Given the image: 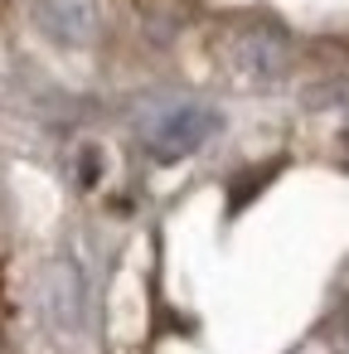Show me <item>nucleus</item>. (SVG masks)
Returning a JSON list of instances; mask_svg holds the SVG:
<instances>
[{
  "mask_svg": "<svg viewBox=\"0 0 349 354\" xmlns=\"http://www.w3.org/2000/svg\"><path fill=\"white\" fill-rule=\"evenodd\" d=\"M214 54H218L243 83H276V78L291 68V39H286L276 25H267V20H247V25L228 30V35L214 44Z\"/></svg>",
  "mask_w": 349,
  "mask_h": 354,
  "instance_id": "f257e3e1",
  "label": "nucleus"
},
{
  "mask_svg": "<svg viewBox=\"0 0 349 354\" xmlns=\"http://www.w3.org/2000/svg\"><path fill=\"white\" fill-rule=\"evenodd\" d=\"M136 15L155 35H170V30H185L199 15V0H136Z\"/></svg>",
  "mask_w": 349,
  "mask_h": 354,
  "instance_id": "39448f33",
  "label": "nucleus"
},
{
  "mask_svg": "<svg viewBox=\"0 0 349 354\" xmlns=\"http://www.w3.org/2000/svg\"><path fill=\"white\" fill-rule=\"evenodd\" d=\"M35 20L54 44H68V49H83L97 35L93 0H35Z\"/></svg>",
  "mask_w": 349,
  "mask_h": 354,
  "instance_id": "20e7f679",
  "label": "nucleus"
},
{
  "mask_svg": "<svg viewBox=\"0 0 349 354\" xmlns=\"http://www.w3.org/2000/svg\"><path fill=\"white\" fill-rule=\"evenodd\" d=\"M97 170H102V156L88 146V151H83V185H97Z\"/></svg>",
  "mask_w": 349,
  "mask_h": 354,
  "instance_id": "423d86ee",
  "label": "nucleus"
},
{
  "mask_svg": "<svg viewBox=\"0 0 349 354\" xmlns=\"http://www.w3.org/2000/svg\"><path fill=\"white\" fill-rule=\"evenodd\" d=\"M83 306H88L83 272H78L68 257L49 262V272H44V310H49V325L64 330V335L83 330Z\"/></svg>",
  "mask_w": 349,
  "mask_h": 354,
  "instance_id": "7ed1b4c3",
  "label": "nucleus"
},
{
  "mask_svg": "<svg viewBox=\"0 0 349 354\" xmlns=\"http://www.w3.org/2000/svg\"><path fill=\"white\" fill-rule=\"evenodd\" d=\"M214 131H218V112H209V107H175V112H165L151 127V156L155 160L194 156Z\"/></svg>",
  "mask_w": 349,
  "mask_h": 354,
  "instance_id": "f03ea898",
  "label": "nucleus"
}]
</instances>
